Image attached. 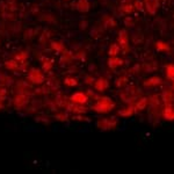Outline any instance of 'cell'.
Returning a JSON list of instances; mask_svg holds the SVG:
<instances>
[{"instance_id": "1", "label": "cell", "mask_w": 174, "mask_h": 174, "mask_svg": "<svg viewBox=\"0 0 174 174\" xmlns=\"http://www.w3.org/2000/svg\"><path fill=\"white\" fill-rule=\"evenodd\" d=\"M165 116L167 118H170V120H172V118H174V110H172V112H170V108H167L165 110Z\"/></svg>"}, {"instance_id": "2", "label": "cell", "mask_w": 174, "mask_h": 174, "mask_svg": "<svg viewBox=\"0 0 174 174\" xmlns=\"http://www.w3.org/2000/svg\"><path fill=\"white\" fill-rule=\"evenodd\" d=\"M167 74L170 76L171 78H174V65L168 66V70H167Z\"/></svg>"}]
</instances>
